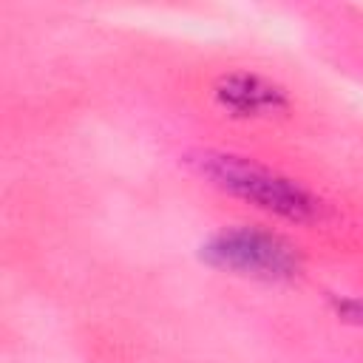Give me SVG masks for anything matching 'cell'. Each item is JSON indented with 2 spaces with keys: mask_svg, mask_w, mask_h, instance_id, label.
Instances as JSON below:
<instances>
[{
  "mask_svg": "<svg viewBox=\"0 0 363 363\" xmlns=\"http://www.w3.org/2000/svg\"><path fill=\"white\" fill-rule=\"evenodd\" d=\"M187 162L213 187L269 216L292 224H320L329 218V204L318 193L255 159L224 150H196L187 156Z\"/></svg>",
  "mask_w": 363,
  "mask_h": 363,
  "instance_id": "cell-1",
  "label": "cell"
},
{
  "mask_svg": "<svg viewBox=\"0 0 363 363\" xmlns=\"http://www.w3.org/2000/svg\"><path fill=\"white\" fill-rule=\"evenodd\" d=\"M199 255L213 269L258 281H289L301 272L298 247L281 233L252 224H235L213 233L201 244Z\"/></svg>",
  "mask_w": 363,
  "mask_h": 363,
  "instance_id": "cell-2",
  "label": "cell"
},
{
  "mask_svg": "<svg viewBox=\"0 0 363 363\" xmlns=\"http://www.w3.org/2000/svg\"><path fill=\"white\" fill-rule=\"evenodd\" d=\"M213 99L221 111L241 119H258L284 113L289 108V96L272 79L252 71H227L213 85Z\"/></svg>",
  "mask_w": 363,
  "mask_h": 363,
  "instance_id": "cell-3",
  "label": "cell"
},
{
  "mask_svg": "<svg viewBox=\"0 0 363 363\" xmlns=\"http://www.w3.org/2000/svg\"><path fill=\"white\" fill-rule=\"evenodd\" d=\"M332 309L343 323L363 329V298H332Z\"/></svg>",
  "mask_w": 363,
  "mask_h": 363,
  "instance_id": "cell-4",
  "label": "cell"
}]
</instances>
